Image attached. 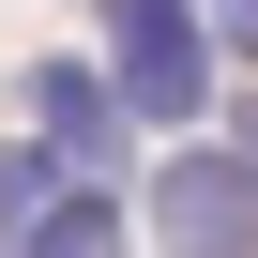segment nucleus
Listing matches in <instances>:
<instances>
[{
	"label": "nucleus",
	"instance_id": "6",
	"mask_svg": "<svg viewBox=\"0 0 258 258\" xmlns=\"http://www.w3.org/2000/svg\"><path fill=\"white\" fill-rule=\"evenodd\" d=\"M243 16H258V0H198V31H213V46H243Z\"/></svg>",
	"mask_w": 258,
	"mask_h": 258
},
{
	"label": "nucleus",
	"instance_id": "3",
	"mask_svg": "<svg viewBox=\"0 0 258 258\" xmlns=\"http://www.w3.org/2000/svg\"><path fill=\"white\" fill-rule=\"evenodd\" d=\"M16 106H31V152H46L61 182H106V198H121V152H137V121L106 106V76H91V61H46Z\"/></svg>",
	"mask_w": 258,
	"mask_h": 258
},
{
	"label": "nucleus",
	"instance_id": "4",
	"mask_svg": "<svg viewBox=\"0 0 258 258\" xmlns=\"http://www.w3.org/2000/svg\"><path fill=\"white\" fill-rule=\"evenodd\" d=\"M121 243H137V213H121L106 182H61V198L31 213V243H16V258H121Z\"/></svg>",
	"mask_w": 258,
	"mask_h": 258
},
{
	"label": "nucleus",
	"instance_id": "5",
	"mask_svg": "<svg viewBox=\"0 0 258 258\" xmlns=\"http://www.w3.org/2000/svg\"><path fill=\"white\" fill-rule=\"evenodd\" d=\"M46 198H61V167H46L31 137H0V258L31 243V213H46Z\"/></svg>",
	"mask_w": 258,
	"mask_h": 258
},
{
	"label": "nucleus",
	"instance_id": "1",
	"mask_svg": "<svg viewBox=\"0 0 258 258\" xmlns=\"http://www.w3.org/2000/svg\"><path fill=\"white\" fill-rule=\"evenodd\" d=\"M106 16V106L137 137H198V106L228 91V46L198 31V0H91Z\"/></svg>",
	"mask_w": 258,
	"mask_h": 258
},
{
	"label": "nucleus",
	"instance_id": "2",
	"mask_svg": "<svg viewBox=\"0 0 258 258\" xmlns=\"http://www.w3.org/2000/svg\"><path fill=\"white\" fill-rule=\"evenodd\" d=\"M167 258H258V152L243 121H198V137H167L152 167V213H137Z\"/></svg>",
	"mask_w": 258,
	"mask_h": 258
}]
</instances>
